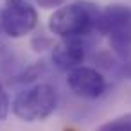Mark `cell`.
Segmentation results:
<instances>
[{"mask_svg": "<svg viewBox=\"0 0 131 131\" xmlns=\"http://www.w3.org/2000/svg\"><path fill=\"white\" fill-rule=\"evenodd\" d=\"M102 11L95 2L74 0L58 7L49 18V31L59 38H86L101 31Z\"/></svg>", "mask_w": 131, "mask_h": 131, "instance_id": "1", "label": "cell"}, {"mask_svg": "<svg viewBox=\"0 0 131 131\" xmlns=\"http://www.w3.org/2000/svg\"><path fill=\"white\" fill-rule=\"evenodd\" d=\"M58 108V92L49 83H36L24 88L13 101L11 110L15 117L24 122H41L49 118Z\"/></svg>", "mask_w": 131, "mask_h": 131, "instance_id": "2", "label": "cell"}, {"mask_svg": "<svg viewBox=\"0 0 131 131\" xmlns=\"http://www.w3.org/2000/svg\"><path fill=\"white\" fill-rule=\"evenodd\" d=\"M101 34L108 36L110 49L120 59L131 56V7L111 4L101 15Z\"/></svg>", "mask_w": 131, "mask_h": 131, "instance_id": "3", "label": "cell"}, {"mask_svg": "<svg viewBox=\"0 0 131 131\" xmlns=\"http://www.w3.org/2000/svg\"><path fill=\"white\" fill-rule=\"evenodd\" d=\"M38 25V11L29 0H4L0 9V31L9 38H24Z\"/></svg>", "mask_w": 131, "mask_h": 131, "instance_id": "4", "label": "cell"}, {"mask_svg": "<svg viewBox=\"0 0 131 131\" xmlns=\"http://www.w3.org/2000/svg\"><path fill=\"white\" fill-rule=\"evenodd\" d=\"M67 84L77 97L83 99H99L108 90L106 77L97 68L84 65L67 72Z\"/></svg>", "mask_w": 131, "mask_h": 131, "instance_id": "5", "label": "cell"}, {"mask_svg": "<svg viewBox=\"0 0 131 131\" xmlns=\"http://www.w3.org/2000/svg\"><path fill=\"white\" fill-rule=\"evenodd\" d=\"M88 45L84 38H61V41L52 47V63L59 70L70 72L84 63Z\"/></svg>", "mask_w": 131, "mask_h": 131, "instance_id": "6", "label": "cell"}, {"mask_svg": "<svg viewBox=\"0 0 131 131\" xmlns=\"http://www.w3.org/2000/svg\"><path fill=\"white\" fill-rule=\"evenodd\" d=\"M95 131H131V113L115 117V118L104 122L102 126H99Z\"/></svg>", "mask_w": 131, "mask_h": 131, "instance_id": "7", "label": "cell"}, {"mask_svg": "<svg viewBox=\"0 0 131 131\" xmlns=\"http://www.w3.org/2000/svg\"><path fill=\"white\" fill-rule=\"evenodd\" d=\"M9 108H11V102H9V95L6 92V88L0 83V120H6L7 115H9Z\"/></svg>", "mask_w": 131, "mask_h": 131, "instance_id": "8", "label": "cell"}, {"mask_svg": "<svg viewBox=\"0 0 131 131\" xmlns=\"http://www.w3.org/2000/svg\"><path fill=\"white\" fill-rule=\"evenodd\" d=\"M34 2L43 9H58V7L65 6L68 0H34Z\"/></svg>", "mask_w": 131, "mask_h": 131, "instance_id": "9", "label": "cell"}, {"mask_svg": "<svg viewBox=\"0 0 131 131\" xmlns=\"http://www.w3.org/2000/svg\"><path fill=\"white\" fill-rule=\"evenodd\" d=\"M127 72H129V75H131V61H129V70H127Z\"/></svg>", "mask_w": 131, "mask_h": 131, "instance_id": "10", "label": "cell"}]
</instances>
